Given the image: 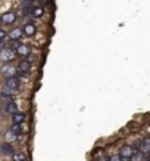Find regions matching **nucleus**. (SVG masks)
<instances>
[{
    "label": "nucleus",
    "instance_id": "aec40b11",
    "mask_svg": "<svg viewBox=\"0 0 150 161\" xmlns=\"http://www.w3.org/2000/svg\"><path fill=\"white\" fill-rule=\"evenodd\" d=\"M111 161H121V155H119V154L111 155Z\"/></svg>",
    "mask_w": 150,
    "mask_h": 161
},
{
    "label": "nucleus",
    "instance_id": "9b49d317",
    "mask_svg": "<svg viewBox=\"0 0 150 161\" xmlns=\"http://www.w3.org/2000/svg\"><path fill=\"white\" fill-rule=\"evenodd\" d=\"M22 30H24L25 36H34L35 34V27H34V24H31V22H27V24L22 27Z\"/></svg>",
    "mask_w": 150,
    "mask_h": 161
},
{
    "label": "nucleus",
    "instance_id": "7ed1b4c3",
    "mask_svg": "<svg viewBox=\"0 0 150 161\" xmlns=\"http://www.w3.org/2000/svg\"><path fill=\"white\" fill-rule=\"evenodd\" d=\"M29 69H31V62L28 59H21L19 64H18V71L24 74H28Z\"/></svg>",
    "mask_w": 150,
    "mask_h": 161
},
{
    "label": "nucleus",
    "instance_id": "f03ea898",
    "mask_svg": "<svg viewBox=\"0 0 150 161\" xmlns=\"http://www.w3.org/2000/svg\"><path fill=\"white\" fill-rule=\"evenodd\" d=\"M134 154H136V149H134V147H131V145H124L119 149V155L122 158H132Z\"/></svg>",
    "mask_w": 150,
    "mask_h": 161
},
{
    "label": "nucleus",
    "instance_id": "393cba45",
    "mask_svg": "<svg viewBox=\"0 0 150 161\" xmlns=\"http://www.w3.org/2000/svg\"><path fill=\"white\" fill-rule=\"evenodd\" d=\"M121 161H132V160H131V158H122L121 157Z\"/></svg>",
    "mask_w": 150,
    "mask_h": 161
},
{
    "label": "nucleus",
    "instance_id": "423d86ee",
    "mask_svg": "<svg viewBox=\"0 0 150 161\" xmlns=\"http://www.w3.org/2000/svg\"><path fill=\"white\" fill-rule=\"evenodd\" d=\"M8 36L10 37V40H19L22 36H24V30L22 28H13V30H10V33H8Z\"/></svg>",
    "mask_w": 150,
    "mask_h": 161
},
{
    "label": "nucleus",
    "instance_id": "20e7f679",
    "mask_svg": "<svg viewBox=\"0 0 150 161\" xmlns=\"http://www.w3.org/2000/svg\"><path fill=\"white\" fill-rule=\"evenodd\" d=\"M29 53H31V47H29L28 44H21L19 47L16 49V55H19V56H22V58L29 56Z\"/></svg>",
    "mask_w": 150,
    "mask_h": 161
},
{
    "label": "nucleus",
    "instance_id": "9d476101",
    "mask_svg": "<svg viewBox=\"0 0 150 161\" xmlns=\"http://www.w3.org/2000/svg\"><path fill=\"white\" fill-rule=\"evenodd\" d=\"M25 118H27V115L24 112H15L12 115V121H13V124H22L25 121Z\"/></svg>",
    "mask_w": 150,
    "mask_h": 161
},
{
    "label": "nucleus",
    "instance_id": "f3484780",
    "mask_svg": "<svg viewBox=\"0 0 150 161\" xmlns=\"http://www.w3.org/2000/svg\"><path fill=\"white\" fill-rule=\"evenodd\" d=\"M16 137H18V136H16V135H15L12 130H9V132H6V135H5V141L10 143V142H13Z\"/></svg>",
    "mask_w": 150,
    "mask_h": 161
},
{
    "label": "nucleus",
    "instance_id": "f8f14e48",
    "mask_svg": "<svg viewBox=\"0 0 150 161\" xmlns=\"http://www.w3.org/2000/svg\"><path fill=\"white\" fill-rule=\"evenodd\" d=\"M12 161H27V155H25V152L15 151L13 154H12Z\"/></svg>",
    "mask_w": 150,
    "mask_h": 161
},
{
    "label": "nucleus",
    "instance_id": "6e6552de",
    "mask_svg": "<svg viewBox=\"0 0 150 161\" xmlns=\"http://www.w3.org/2000/svg\"><path fill=\"white\" fill-rule=\"evenodd\" d=\"M138 151H141L146 155H150V139H144L138 145Z\"/></svg>",
    "mask_w": 150,
    "mask_h": 161
},
{
    "label": "nucleus",
    "instance_id": "a211bd4d",
    "mask_svg": "<svg viewBox=\"0 0 150 161\" xmlns=\"http://www.w3.org/2000/svg\"><path fill=\"white\" fill-rule=\"evenodd\" d=\"M144 155H146V154H143L141 151H138V152L136 151V154L132 155V158H131V160H132V161H144Z\"/></svg>",
    "mask_w": 150,
    "mask_h": 161
},
{
    "label": "nucleus",
    "instance_id": "4468645a",
    "mask_svg": "<svg viewBox=\"0 0 150 161\" xmlns=\"http://www.w3.org/2000/svg\"><path fill=\"white\" fill-rule=\"evenodd\" d=\"M6 111L9 112V114H12V115H13L15 112H18V105H16V102L12 101L10 103H8V105H6Z\"/></svg>",
    "mask_w": 150,
    "mask_h": 161
},
{
    "label": "nucleus",
    "instance_id": "bb28decb",
    "mask_svg": "<svg viewBox=\"0 0 150 161\" xmlns=\"http://www.w3.org/2000/svg\"><path fill=\"white\" fill-rule=\"evenodd\" d=\"M2 152H3V149H2V145H0V154H2Z\"/></svg>",
    "mask_w": 150,
    "mask_h": 161
},
{
    "label": "nucleus",
    "instance_id": "6ab92c4d",
    "mask_svg": "<svg viewBox=\"0 0 150 161\" xmlns=\"http://www.w3.org/2000/svg\"><path fill=\"white\" fill-rule=\"evenodd\" d=\"M10 130H12L16 136H19L21 133H22V127H21V124H13V126L10 127Z\"/></svg>",
    "mask_w": 150,
    "mask_h": 161
},
{
    "label": "nucleus",
    "instance_id": "ddd939ff",
    "mask_svg": "<svg viewBox=\"0 0 150 161\" xmlns=\"http://www.w3.org/2000/svg\"><path fill=\"white\" fill-rule=\"evenodd\" d=\"M44 14V9L43 6H37V8H33V10H31V16L33 18H41Z\"/></svg>",
    "mask_w": 150,
    "mask_h": 161
},
{
    "label": "nucleus",
    "instance_id": "1a4fd4ad",
    "mask_svg": "<svg viewBox=\"0 0 150 161\" xmlns=\"http://www.w3.org/2000/svg\"><path fill=\"white\" fill-rule=\"evenodd\" d=\"M2 19H3V24L10 25V24H13V22H15V19H16V15H15L13 12H6V14L2 16Z\"/></svg>",
    "mask_w": 150,
    "mask_h": 161
},
{
    "label": "nucleus",
    "instance_id": "5701e85b",
    "mask_svg": "<svg viewBox=\"0 0 150 161\" xmlns=\"http://www.w3.org/2000/svg\"><path fill=\"white\" fill-rule=\"evenodd\" d=\"M6 34H8V33H5L3 30H0V40H3V39H5Z\"/></svg>",
    "mask_w": 150,
    "mask_h": 161
},
{
    "label": "nucleus",
    "instance_id": "b1692460",
    "mask_svg": "<svg viewBox=\"0 0 150 161\" xmlns=\"http://www.w3.org/2000/svg\"><path fill=\"white\" fill-rule=\"evenodd\" d=\"M34 0H24V5H29V3H33Z\"/></svg>",
    "mask_w": 150,
    "mask_h": 161
},
{
    "label": "nucleus",
    "instance_id": "0eeeda50",
    "mask_svg": "<svg viewBox=\"0 0 150 161\" xmlns=\"http://www.w3.org/2000/svg\"><path fill=\"white\" fill-rule=\"evenodd\" d=\"M6 87L12 89V90H18V87H19V78L18 77H10L8 78V81H6Z\"/></svg>",
    "mask_w": 150,
    "mask_h": 161
},
{
    "label": "nucleus",
    "instance_id": "4be33fe9",
    "mask_svg": "<svg viewBox=\"0 0 150 161\" xmlns=\"http://www.w3.org/2000/svg\"><path fill=\"white\" fill-rule=\"evenodd\" d=\"M6 44H5V42H3V40H0V52H2V50H5L6 47H5Z\"/></svg>",
    "mask_w": 150,
    "mask_h": 161
},
{
    "label": "nucleus",
    "instance_id": "412c9836",
    "mask_svg": "<svg viewBox=\"0 0 150 161\" xmlns=\"http://www.w3.org/2000/svg\"><path fill=\"white\" fill-rule=\"evenodd\" d=\"M99 161H111V155H106V154H103L102 157H100V160Z\"/></svg>",
    "mask_w": 150,
    "mask_h": 161
},
{
    "label": "nucleus",
    "instance_id": "39448f33",
    "mask_svg": "<svg viewBox=\"0 0 150 161\" xmlns=\"http://www.w3.org/2000/svg\"><path fill=\"white\" fill-rule=\"evenodd\" d=\"M16 71H18V69L13 68V67H10V65H5V67L2 68V73H3V75H5V77H8V78L16 77Z\"/></svg>",
    "mask_w": 150,
    "mask_h": 161
},
{
    "label": "nucleus",
    "instance_id": "2eb2a0df",
    "mask_svg": "<svg viewBox=\"0 0 150 161\" xmlns=\"http://www.w3.org/2000/svg\"><path fill=\"white\" fill-rule=\"evenodd\" d=\"M0 102L3 103V105H8V103L12 102V96L6 95V93H0Z\"/></svg>",
    "mask_w": 150,
    "mask_h": 161
},
{
    "label": "nucleus",
    "instance_id": "f257e3e1",
    "mask_svg": "<svg viewBox=\"0 0 150 161\" xmlns=\"http://www.w3.org/2000/svg\"><path fill=\"white\" fill-rule=\"evenodd\" d=\"M15 58H16V52L12 50V49H9V47H6L5 50H2V52H0V59H2L5 64L12 62Z\"/></svg>",
    "mask_w": 150,
    "mask_h": 161
},
{
    "label": "nucleus",
    "instance_id": "a878e982",
    "mask_svg": "<svg viewBox=\"0 0 150 161\" xmlns=\"http://www.w3.org/2000/svg\"><path fill=\"white\" fill-rule=\"evenodd\" d=\"M3 24V19H2V16H0V25Z\"/></svg>",
    "mask_w": 150,
    "mask_h": 161
},
{
    "label": "nucleus",
    "instance_id": "dca6fc26",
    "mask_svg": "<svg viewBox=\"0 0 150 161\" xmlns=\"http://www.w3.org/2000/svg\"><path fill=\"white\" fill-rule=\"evenodd\" d=\"M2 149H3V154H13V148H12V145H10L9 142H6V143H3L2 145Z\"/></svg>",
    "mask_w": 150,
    "mask_h": 161
}]
</instances>
